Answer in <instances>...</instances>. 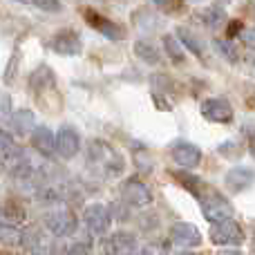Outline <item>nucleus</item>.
I'll list each match as a JSON object with an SVG mask.
<instances>
[{
  "label": "nucleus",
  "mask_w": 255,
  "mask_h": 255,
  "mask_svg": "<svg viewBox=\"0 0 255 255\" xmlns=\"http://www.w3.org/2000/svg\"><path fill=\"white\" fill-rule=\"evenodd\" d=\"M88 154H90V163L94 168H99L106 177H115L124 170V157L106 141L94 139L88 148Z\"/></svg>",
  "instance_id": "f257e3e1"
},
{
  "label": "nucleus",
  "mask_w": 255,
  "mask_h": 255,
  "mask_svg": "<svg viewBox=\"0 0 255 255\" xmlns=\"http://www.w3.org/2000/svg\"><path fill=\"white\" fill-rule=\"evenodd\" d=\"M199 204H202L204 217H206L211 224H220V222H224V220H231V215H233V206L213 188H208L206 193L199 197Z\"/></svg>",
  "instance_id": "f03ea898"
},
{
  "label": "nucleus",
  "mask_w": 255,
  "mask_h": 255,
  "mask_svg": "<svg viewBox=\"0 0 255 255\" xmlns=\"http://www.w3.org/2000/svg\"><path fill=\"white\" fill-rule=\"evenodd\" d=\"M45 226L56 238H67V235H72L76 231V215L72 211H67V208L49 211L45 215Z\"/></svg>",
  "instance_id": "7ed1b4c3"
},
{
  "label": "nucleus",
  "mask_w": 255,
  "mask_h": 255,
  "mask_svg": "<svg viewBox=\"0 0 255 255\" xmlns=\"http://www.w3.org/2000/svg\"><path fill=\"white\" fill-rule=\"evenodd\" d=\"M211 240L220 247H235L244 240V233H242V226L233 220H224L220 224H213L211 229Z\"/></svg>",
  "instance_id": "20e7f679"
},
{
  "label": "nucleus",
  "mask_w": 255,
  "mask_h": 255,
  "mask_svg": "<svg viewBox=\"0 0 255 255\" xmlns=\"http://www.w3.org/2000/svg\"><path fill=\"white\" fill-rule=\"evenodd\" d=\"M121 197H124L126 204L136 206V208L148 206V204L152 202V193H150V188L141 179H136V177L124 181V186H121Z\"/></svg>",
  "instance_id": "39448f33"
},
{
  "label": "nucleus",
  "mask_w": 255,
  "mask_h": 255,
  "mask_svg": "<svg viewBox=\"0 0 255 255\" xmlns=\"http://www.w3.org/2000/svg\"><path fill=\"white\" fill-rule=\"evenodd\" d=\"M83 220L94 235H106L112 224L110 211H108V206H103V204H90L83 213Z\"/></svg>",
  "instance_id": "423d86ee"
},
{
  "label": "nucleus",
  "mask_w": 255,
  "mask_h": 255,
  "mask_svg": "<svg viewBox=\"0 0 255 255\" xmlns=\"http://www.w3.org/2000/svg\"><path fill=\"white\" fill-rule=\"evenodd\" d=\"M202 115L213 124H229L233 119V108L226 99H206L202 103Z\"/></svg>",
  "instance_id": "0eeeda50"
},
{
  "label": "nucleus",
  "mask_w": 255,
  "mask_h": 255,
  "mask_svg": "<svg viewBox=\"0 0 255 255\" xmlns=\"http://www.w3.org/2000/svg\"><path fill=\"white\" fill-rule=\"evenodd\" d=\"M170 242L175 247H199L202 242V233L197 231L195 224L188 222H177L170 226Z\"/></svg>",
  "instance_id": "6e6552de"
},
{
  "label": "nucleus",
  "mask_w": 255,
  "mask_h": 255,
  "mask_svg": "<svg viewBox=\"0 0 255 255\" xmlns=\"http://www.w3.org/2000/svg\"><path fill=\"white\" fill-rule=\"evenodd\" d=\"M79 150H81L79 132H76L74 128H70V126L61 128V130H58V134H56V152L61 154L63 159H72V157H76V154H79Z\"/></svg>",
  "instance_id": "1a4fd4ad"
},
{
  "label": "nucleus",
  "mask_w": 255,
  "mask_h": 255,
  "mask_svg": "<svg viewBox=\"0 0 255 255\" xmlns=\"http://www.w3.org/2000/svg\"><path fill=\"white\" fill-rule=\"evenodd\" d=\"M136 249V240L132 233L119 231L110 240L103 242V255H130Z\"/></svg>",
  "instance_id": "9d476101"
},
{
  "label": "nucleus",
  "mask_w": 255,
  "mask_h": 255,
  "mask_svg": "<svg viewBox=\"0 0 255 255\" xmlns=\"http://www.w3.org/2000/svg\"><path fill=\"white\" fill-rule=\"evenodd\" d=\"M170 154L175 159V163H179L181 168H197L199 161H202V150L195 143H186V141L172 145Z\"/></svg>",
  "instance_id": "9b49d317"
},
{
  "label": "nucleus",
  "mask_w": 255,
  "mask_h": 255,
  "mask_svg": "<svg viewBox=\"0 0 255 255\" xmlns=\"http://www.w3.org/2000/svg\"><path fill=\"white\" fill-rule=\"evenodd\" d=\"M52 49L56 54H63V56H76L81 54V38L76 31L72 29H63L54 36L52 40Z\"/></svg>",
  "instance_id": "f8f14e48"
},
{
  "label": "nucleus",
  "mask_w": 255,
  "mask_h": 255,
  "mask_svg": "<svg viewBox=\"0 0 255 255\" xmlns=\"http://www.w3.org/2000/svg\"><path fill=\"white\" fill-rule=\"evenodd\" d=\"M224 181L231 193H242L244 188H249L255 181V170L253 168H247V166H235L226 172Z\"/></svg>",
  "instance_id": "ddd939ff"
},
{
  "label": "nucleus",
  "mask_w": 255,
  "mask_h": 255,
  "mask_svg": "<svg viewBox=\"0 0 255 255\" xmlns=\"http://www.w3.org/2000/svg\"><path fill=\"white\" fill-rule=\"evenodd\" d=\"M31 145L43 157H52L56 152V136L52 134L49 128H34V132H31Z\"/></svg>",
  "instance_id": "4468645a"
},
{
  "label": "nucleus",
  "mask_w": 255,
  "mask_h": 255,
  "mask_svg": "<svg viewBox=\"0 0 255 255\" xmlns=\"http://www.w3.org/2000/svg\"><path fill=\"white\" fill-rule=\"evenodd\" d=\"M85 18L90 20V25L94 27V29H99L103 36H108V38H112V40H121L126 36V31L121 29L117 22H112V20H108V18H103V16H99V13H94V11H88L85 13Z\"/></svg>",
  "instance_id": "2eb2a0df"
},
{
  "label": "nucleus",
  "mask_w": 255,
  "mask_h": 255,
  "mask_svg": "<svg viewBox=\"0 0 255 255\" xmlns=\"http://www.w3.org/2000/svg\"><path fill=\"white\" fill-rule=\"evenodd\" d=\"M25 217H27V211L18 199H7V202L2 204V208H0V220L7 226H13V229L20 226L22 222H25Z\"/></svg>",
  "instance_id": "dca6fc26"
},
{
  "label": "nucleus",
  "mask_w": 255,
  "mask_h": 255,
  "mask_svg": "<svg viewBox=\"0 0 255 255\" xmlns=\"http://www.w3.org/2000/svg\"><path fill=\"white\" fill-rule=\"evenodd\" d=\"M134 54L139 56V61L148 63V65H159V63H161V54H159V49L154 47L152 43H148V40H136Z\"/></svg>",
  "instance_id": "f3484780"
},
{
  "label": "nucleus",
  "mask_w": 255,
  "mask_h": 255,
  "mask_svg": "<svg viewBox=\"0 0 255 255\" xmlns=\"http://www.w3.org/2000/svg\"><path fill=\"white\" fill-rule=\"evenodd\" d=\"M11 124L16 128L18 134H27V132H34V112L31 110H18L13 112L11 117Z\"/></svg>",
  "instance_id": "a211bd4d"
},
{
  "label": "nucleus",
  "mask_w": 255,
  "mask_h": 255,
  "mask_svg": "<svg viewBox=\"0 0 255 255\" xmlns=\"http://www.w3.org/2000/svg\"><path fill=\"white\" fill-rule=\"evenodd\" d=\"M175 177H177V181H179V184H184L186 188H188L197 199L208 190V186L204 184L202 179H197L195 175H186V172H175Z\"/></svg>",
  "instance_id": "6ab92c4d"
},
{
  "label": "nucleus",
  "mask_w": 255,
  "mask_h": 255,
  "mask_svg": "<svg viewBox=\"0 0 255 255\" xmlns=\"http://www.w3.org/2000/svg\"><path fill=\"white\" fill-rule=\"evenodd\" d=\"M0 152H2L7 159H18V157H22V152H20V148H18V143L13 141V136L9 134V132H4V130H0Z\"/></svg>",
  "instance_id": "aec40b11"
},
{
  "label": "nucleus",
  "mask_w": 255,
  "mask_h": 255,
  "mask_svg": "<svg viewBox=\"0 0 255 255\" xmlns=\"http://www.w3.org/2000/svg\"><path fill=\"white\" fill-rule=\"evenodd\" d=\"M177 36H179V43H184L193 54H197V56L204 54V47H202V43H199V38L188 29V27H179V29H177Z\"/></svg>",
  "instance_id": "412c9836"
},
{
  "label": "nucleus",
  "mask_w": 255,
  "mask_h": 255,
  "mask_svg": "<svg viewBox=\"0 0 255 255\" xmlns=\"http://www.w3.org/2000/svg\"><path fill=\"white\" fill-rule=\"evenodd\" d=\"M163 47H166L168 56L172 58V63H184V49H181V43L175 36H170V34L163 36Z\"/></svg>",
  "instance_id": "4be33fe9"
},
{
  "label": "nucleus",
  "mask_w": 255,
  "mask_h": 255,
  "mask_svg": "<svg viewBox=\"0 0 255 255\" xmlns=\"http://www.w3.org/2000/svg\"><path fill=\"white\" fill-rule=\"evenodd\" d=\"M215 47H217V52H220L222 56L226 58V61H231V63H238L240 54H238V49H235L231 43H226V40H215Z\"/></svg>",
  "instance_id": "5701e85b"
},
{
  "label": "nucleus",
  "mask_w": 255,
  "mask_h": 255,
  "mask_svg": "<svg viewBox=\"0 0 255 255\" xmlns=\"http://www.w3.org/2000/svg\"><path fill=\"white\" fill-rule=\"evenodd\" d=\"M204 20H206L208 27H213V29H217V27L224 22V13L220 11V9H208L206 13H204Z\"/></svg>",
  "instance_id": "b1692460"
},
{
  "label": "nucleus",
  "mask_w": 255,
  "mask_h": 255,
  "mask_svg": "<svg viewBox=\"0 0 255 255\" xmlns=\"http://www.w3.org/2000/svg\"><path fill=\"white\" fill-rule=\"evenodd\" d=\"M34 7H38L40 11H49V13H56L61 11V0H31Z\"/></svg>",
  "instance_id": "393cba45"
},
{
  "label": "nucleus",
  "mask_w": 255,
  "mask_h": 255,
  "mask_svg": "<svg viewBox=\"0 0 255 255\" xmlns=\"http://www.w3.org/2000/svg\"><path fill=\"white\" fill-rule=\"evenodd\" d=\"M168 253V247L161 242H152V244H145L141 249V255H166Z\"/></svg>",
  "instance_id": "a878e982"
},
{
  "label": "nucleus",
  "mask_w": 255,
  "mask_h": 255,
  "mask_svg": "<svg viewBox=\"0 0 255 255\" xmlns=\"http://www.w3.org/2000/svg\"><path fill=\"white\" fill-rule=\"evenodd\" d=\"M240 40H242L249 49H255V27L253 29H242L240 31Z\"/></svg>",
  "instance_id": "bb28decb"
},
{
  "label": "nucleus",
  "mask_w": 255,
  "mask_h": 255,
  "mask_svg": "<svg viewBox=\"0 0 255 255\" xmlns=\"http://www.w3.org/2000/svg\"><path fill=\"white\" fill-rule=\"evenodd\" d=\"M65 255H92V253H90V247H85V244L76 242V244H70V247H67Z\"/></svg>",
  "instance_id": "cd10ccee"
},
{
  "label": "nucleus",
  "mask_w": 255,
  "mask_h": 255,
  "mask_svg": "<svg viewBox=\"0 0 255 255\" xmlns=\"http://www.w3.org/2000/svg\"><path fill=\"white\" fill-rule=\"evenodd\" d=\"M36 255H61V251H58V249H54V247H43V249H38V251H36Z\"/></svg>",
  "instance_id": "c85d7f7f"
},
{
  "label": "nucleus",
  "mask_w": 255,
  "mask_h": 255,
  "mask_svg": "<svg viewBox=\"0 0 255 255\" xmlns=\"http://www.w3.org/2000/svg\"><path fill=\"white\" fill-rule=\"evenodd\" d=\"M152 2H154V4H157V7H163V9H172V7H170V4H172V2H175V0H152Z\"/></svg>",
  "instance_id": "c756f323"
},
{
  "label": "nucleus",
  "mask_w": 255,
  "mask_h": 255,
  "mask_svg": "<svg viewBox=\"0 0 255 255\" xmlns=\"http://www.w3.org/2000/svg\"><path fill=\"white\" fill-rule=\"evenodd\" d=\"M249 150H251V154L255 157V130L249 134Z\"/></svg>",
  "instance_id": "7c9ffc66"
},
{
  "label": "nucleus",
  "mask_w": 255,
  "mask_h": 255,
  "mask_svg": "<svg viewBox=\"0 0 255 255\" xmlns=\"http://www.w3.org/2000/svg\"><path fill=\"white\" fill-rule=\"evenodd\" d=\"M220 255H244V253H240V251H233V249H231V251H222Z\"/></svg>",
  "instance_id": "2f4dec72"
},
{
  "label": "nucleus",
  "mask_w": 255,
  "mask_h": 255,
  "mask_svg": "<svg viewBox=\"0 0 255 255\" xmlns=\"http://www.w3.org/2000/svg\"><path fill=\"white\" fill-rule=\"evenodd\" d=\"M177 255H195V253H190V251H184V253H177Z\"/></svg>",
  "instance_id": "473e14b6"
},
{
  "label": "nucleus",
  "mask_w": 255,
  "mask_h": 255,
  "mask_svg": "<svg viewBox=\"0 0 255 255\" xmlns=\"http://www.w3.org/2000/svg\"><path fill=\"white\" fill-rule=\"evenodd\" d=\"M13 255H22V253H13Z\"/></svg>",
  "instance_id": "72a5a7b5"
},
{
  "label": "nucleus",
  "mask_w": 255,
  "mask_h": 255,
  "mask_svg": "<svg viewBox=\"0 0 255 255\" xmlns=\"http://www.w3.org/2000/svg\"><path fill=\"white\" fill-rule=\"evenodd\" d=\"M18 2H25V0H18Z\"/></svg>",
  "instance_id": "f704fd0d"
}]
</instances>
